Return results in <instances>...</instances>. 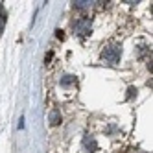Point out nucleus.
<instances>
[{"label": "nucleus", "mask_w": 153, "mask_h": 153, "mask_svg": "<svg viewBox=\"0 0 153 153\" xmlns=\"http://www.w3.org/2000/svg\"><path fill=\"white\" fill-rule=\"evenodd\" d=\"M120 46H107L103 52H102V59L105 61V63H109V65H116L118 61H120Z\"/></svg>", "instance_id": "obj_1"}, {"label": "nucleus", "mask_w": 153, "mask_h": 153, "mask_svg": "<svg viewBox=\"0 0 153 153\" xmlns=\"http://www.w3.org/2000/svg\"><path fill=\"white\" fill-rule=\"evenodd\" d=\"M59 122H61L59 111H52V113H50V124H52V126H57Z\"/></svg>", "instance_id": "obj_6"}, {"label": "nucleus", "mask_w": 153, "mask_h": 153, "mask_svg": "<svg viewBox=\"0 0 153 153\" xmlns=\"http://www.w3.org/2000/svg\"><path fill=\"white\" fill-rule=\"evenodd\" d=\"M94 2H89V0H78V2H74V7H78V9H89L92 7Z\"/></svg>", "instance_id": "obj_4"}, {"label": "nucleus", "mask_w": 153, "mask_h": 153, "mask_svg": "<svg viewBox=\"0 0 153 153\" xmlns=\"http://www.w3.org/2000/svg\"><path fill=\"white\" fill-rule=\"evenodd\" d=\"M74 28H76V31H78V35H87V33H91V20L89 19H81V20H78V22L74 24Z\"/></svg>", "instance_id": "obj_2"}, {"label": "nucleus", "mask_w": 153, "mask_h": 153, "mask_svg": "<svg viewBox=\"0 0 153 153\" xmlns=\"http://www.w3.org/2000/svg\"><path fill=\"white\" fill-rule=\"evenodd\" d=\"M72 83H76V78H74V76H65V78L61 79V85H63V87H68V85H72Z\"/></svg>", "instance_id": "obj_7"}, {"label": "nucleus", "mask_w": 153, "mask_h": 153, "mask_svg": "<svg viewBox=\"0 0 153 153\" xmlns=\"http://www.w3.org/2000/svg\"><path fill=\"white\" fill-rule=\"evenodd\" d=\"M83 146H85L87 149H89V151H96V149H98V144H96V140H94L92 137H85Z\"/></svg>", "instance_id": "obj_3"}, {"label": "nucleus", "mask_w": 153, "mask_h": 153, "mask_svg": "<svg viewBox=\"0 0 153 153\" xmlns=\"http://www.w3.org/2000/svg\"><path fill=\"white\" fill-rule=\"evenodd\" d=\"M4 26H6V7L0 6V35L4 31Z\"/></svg>", "instance_id": "obj_5"}]
</instances>
